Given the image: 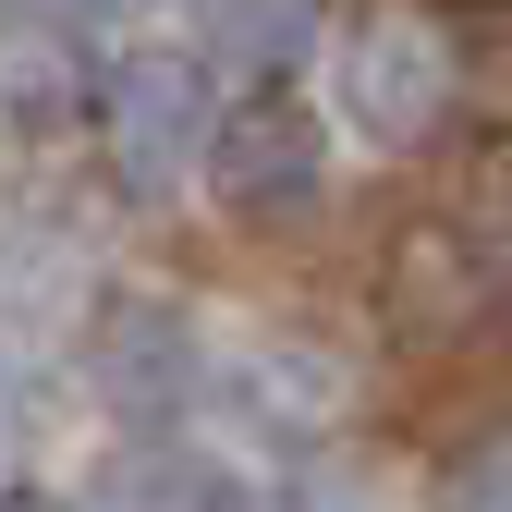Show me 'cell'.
I'll use <instances>...</instances> for the list:
<instances>
[{
	"label": "cell",
	"mask_w": 512,
	"mask_h": 512,
	"mask_svg": "<svg viewBox=\"0 0 512 512\" xmlns=\"http://www.w3.org/2000/svg\"><path fill=\"white\" fill-rule=\"evenodd\" d=\"M0 512H61V500H37V488H25V500H0Z\"/></svg>",
	"instance_id": "obj_9"
},
{
	"label": "cell",
	"mask_w": 512,
	"mask_h": 512,
	"mask_svg": "<svg viewBox=\"0 0 512 512\" xmlns=\"http://www.w3.org/2000/svg\"><path fill=\"white\" fill-rule=\"evenodd\" d=\"M98 378H110V403H183L196 391V317L159 293H122L98 317Z\"/></svg>",
	"instance_id": "obj_6"
},
{
	"label": "cell",
	"mask_w": 512,
	"mask_h": 512,
	"mask_svg": "<svg viewBox=\"0 0 512 512\" xmlns=\"http://www.w3.org/2000/svg\"><path fill=\"white\" fill-rule=\"evenodd\" d=\"M208 183H220V208H232L244 232H305L317 208H330V122L256 86L244 110H220Z\"/></svg>",
	"instance_id": "obj_3"
},
{
	"label": "cell",
	"mask_w": 512,
	"mask_h": 512,
	"mask_svg": "<svg viewBox=\"0 0 512 512\" xmlns=\"http://www.w3.org/2000/svg\"><path fill=\"white\" fill-rule=\"evenodd\" d=\"M98 122H110V171L135 183V196H171L183 171H208L220 74L196 49H135L122 74H98Z\"/></svg>",
	"instance_id": "obj_2"
},
{
	"label": "cell",
	"mask_w": 512,
	"mask_h": 512,
	"mask_svg": "<svg viewBox=\"0 0 512 512\" xmlns=\"http://www.w3.org/2000/svg\"><path fill=\"white\" fill-rule=\"evenodd\" d=\"M330 74H342V122H354L366 147H427L439 122H452L464 61H452V37L415 25V13H366Z\"/></svg>",
	"instance_id": "obj_4"
},
{
	"label": "cell",
	"mask_w": 512,
	"mask_h": 512,
	"mask_svg": "<svg viewBox=\"0 0 512 512\" xmlns=\"http://www.w3.org/2000/svg\"><path fill=\"white\" fill-rule=\"evenodd\" d=\"M74 110H98V37L74 13H0V135H49Z\"/></svg>",
	"instance_id": "obj_5"
},
{
	"label": "cell",
	"mask_w": 512,
	"mask_h": 512,
	"mask_svg": "<svg viewBox=\"0 0 512 512\" xmlns=\"http://www.w3.org/2000/svg\"><path fill=\"white\" fill-rule=\"evenodd\" d=\"M98 512H232V488L196 452H122L98 476Z\"/></svg>",
	"instance_id": "obj_7"
},
{
	"label": "cell",
	"mask_w": 512,
	"mask_h": 512,
	"mask_svg": "<svg viewBox=\"0 0 512 512\" xmlns=\"http://www.w3.org/2000/svg\"><path fill=\"white\" fill-rule=\"evenodd\" d=\"M208 49L269 74V61H305V49H317V25H305V13H208ZM208 49H196V61H208Z\"/></svg>",
	"instance_id": "obj_8"
},
{
	"label": "cell",
	"mask_w": 512,
	"mask_h": 512,
	"mask_svg": "<svg viewBox=\"0 0 512 512\" xmlns=\"http://www.w3.org/2000/svg\"><path fill=\"white\" fill-rule=\"evenodd\" d=\"M391 330L452 366V354H512V122L452 159L391 232Z\"/></svg>",
	"instance_id": "obj_1"
}]
</instances>
